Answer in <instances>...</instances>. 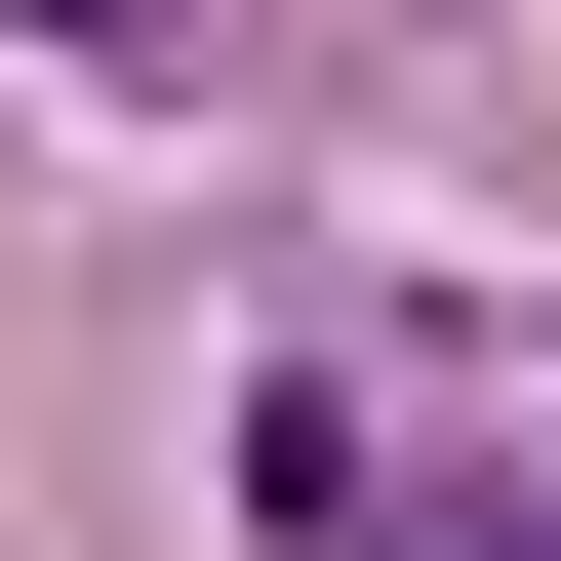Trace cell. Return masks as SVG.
I'll return each mask as SVG.
<instances>
[{"instance_id":"cell-1","label":"cell","mask_w":561,"mask_h":561,"mask_svg":"<svg viewBox=\"0 0 561 561\" xmlns=\"http://www.w3.org/2000/svg\"><path fill=\"white\" fill-rule=\"evenodd\" d=\"M321 561H561V522H522V481H362Z\"/></svg>"},{"instance_id":"cell-2","label":"cell","mask_w":561,"mask_h":561,"mask_svg":"<svg viewBox=\"0 0 561 561\" xmlns=\"http://www.w3.org/2000/svg\"><path fill=\"white\" fill-rule=\"evenodd\" d=\"M0 41H161V0H0Z\"/></svg>"}]
</instances>
